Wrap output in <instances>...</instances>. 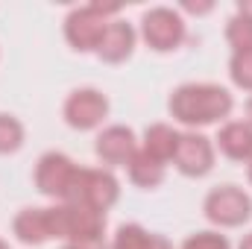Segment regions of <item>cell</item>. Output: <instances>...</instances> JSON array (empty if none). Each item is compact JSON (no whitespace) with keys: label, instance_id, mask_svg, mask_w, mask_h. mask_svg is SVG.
<instances>
[{"label":"cell","instance_id":"6da1fadb","mask_svg":"<svg viewBox=\"0 0 252 249\" xmlns=\"http://www.w3.org/2000/svg\"><path fill=\"white\" fill-rule=\"evenodd\" d=\"M170 112L188 126L214 124L232 112V94L220 85H182L170 97Z\"/></svg>","mask_w":252,"mask_h":249},{"label":"cell","instance_id":"7a4b0ae2","mask_svg":"<svg viewBox=\"0 0 252 249\" xmlns=\"http://www.w3.org/2000/svg\"><path fill=\"white\" fill-rule=\"evenodd\" d=\"M47 214H50V235L53 238L70 241L73 247L100 249L103 226H106L103 211H94V208L79 205V202H64L56 208H47Z\"/></svg>","mask_w":252,"mask_h":249},{"label":"cell","instance_id":"3957f363","mask_svg":"<svg viewBox=\"0 0 252 249\" xmlns=\"http://www.w3.org/2000/svg\"><path fill=\"white\" fill-rule=\"evenodd\" d=\"M121 6L118 3H91L82 9H73L64 21V35L76 50H97L106 27H109V15H115Z\"/></svg>","mask_w":252,"mask_h":249},{"label":"cell","instance_id":"277c9868","mask_svg":"<svg viewBox=\"0 0 252 249\" xmlns=\"http://www.w3.org/2000/svg\"><path fill=\"white\" fill-rule=\"evenodd\" d=\"M76 176H79V167L67 156H62V153L41 156V161L35 167V185H38V190L47 193V196H59L64 202H67L70 190L76 185Z\"/></svg>","mask_w":252,"mask_h":249},{"label":"cell","instance_id":"5b68a950","mask_svg":"<svg viewBox=\"0 0 252 249\" xmlns=\"http://www.w3.org/2000/svg\"><path fill=\"white\" fill-rule=\"evenodd\" d=\"M115 199H118V182L112 173L79 167L76 185L70 190L67 202H79V205H88L94 211H106L109 205H115Z\"/></svg>","mask_w":252,"mask_h":249},{"label":"cell","instance_id":"8992f818","mask_svg":"<svg viewBox=\"0 0 252 249\" xmlns=\"http://www.w3.org/2000/svg\"><path fill=\"white\" fill-rule=\"evenodd\" d=\"M252 214V199L241 190V187L223 185L214 187L208 196H205V217L211 223H220V226H241L244 220H250Z\"/></svg>","mask_w":252,"mask_h":249},{"label":"cell","instance_id":"52a82bcc","mask_svg":"<svg viewBox=\"0 0 252 249\" xmlns=\"http://www.w3.org/2000/svg\"><path fill=\"white\" fill-rule=\"evenodd\" d=\"M141 32H144V41L153 47V50H173L179 47L182 35H185V24L182 18L167 9V6H158V9H150L141 21Z\"/></svg>","mask_w":252,"mask_h":249},{"label":"cell","instance_id":"ba28073f","mask_svg":"<svg viewBox=\"0 0 252 249\" xmlns=\"http://www.w3.org/2000/svg\"><path fill=\"white\" fill-rule=\"evenodd\" d=\"M109 112V103L100 91L94 88H82V91H73L64 103V118L73 129H94L106 118Z\"/></svg>","mask_w":252,"mask_h":249},{"label":"cell","instance_id":"9c48e42d","mask_svg":"<svg viewBox=\"0 0 252 249\" xmlns=\"http://www.w3.org/2000/svg\"><path fill=\"white\" fill-rule=\"evenodd\" d=\"M176 167L185 173V176H205L214 164V150H211V141L188 132V135H179V147H176V156H173Z\"/></svg>","mask_w":252,"mask_h":249},{"label":"cell","instance_id":"30bf717a","mask_svg":"<svg viewBox=\"0 0 252 249\" xmlns=\"http://www.w3.org/2000/svg\"><path fill=\"white\" fill-rule=\"evenodd\" d=\"M97 156L109 164H129L135 156V135L126 126H109L97 138Z\"/></svg>","mask_w":252,"mask_h":249},{"label":"cell","instance_id":"8fae6325","mask_svg":"<svg viewBox=\"0 0 252 249\" xmlns=\"http://www.w3.org/2000/svg\"><path fill=\"white\" fill-rule=\"evenodd\" d=\"M132 44H135V32L132 27L124 21H109L100 44H97V53L106 59V62H124L126 56L132 53Z\"/></svg>","mask_w":252,"mask_h":249},{"label":"cell","instance_id":"7c38bea8","mask_svg":"<svg viewBox=\"0 0 252 249\" xmlns=\"http://www.w3.org/2000/svg\"><path fill=\"white\" fill-rule=\"evenodd\" d=\"M220 141V150L235 158V161H247L252 158V126L247 121H235V124H226L217 135Z\"/></svg>","mask_w":252,"mask_h":249},{"label":"cell","instance_id":"4fadbf2b","mask_svg":"<svg viewBox=\"0 0 252 249\" xmlns=\"http://www.w3.org/2000/svg\"><path fill=\"white\" fill-rule=\"evenodd\" d=\"M15 235L24 244H44L50 235V214L47 208H27L15 217Z\"/></svg>","mask_w":252,"mask_h":249},{"label":"cell","instance_id":"5bb4252c","mask_svg":"<svg viewBox=\"0 0 252 249\" xmlns=\"http://www.w3.org/2000/svg\"><path fill=\"white\" fill-rule=\"evenodd\" d=\"M176 147H179V132L167 124H153L144 135V153H150L161 164L176 156Z\"/></svg>","mask_w":252,"mask_h":249},{"label":"cell","instance_id":"9a60e30c","mask_svg":"<svg viewBox=\"0 0 252 249\" xmlns=\"http://www.w3.org/2000/svg\"><path fill=\"white\" fill-rule=\"evenodd\" d=\"M129 179L141 187H156L164 179V164L156 161L150 153L135 150V156L129 158Z\"/></svg>","mask_w":252,"mask_h":249},{"label":"cell","instance_id":"2e32d148","mask_svg":"<svg viewBox=\"0 0 252 249\" xmlns=\"http://www.w3.org/2000/svg\"><path fill=\"white\" fill-rule=\"evenodd\" d=\"M112 249H173L161 235H150L141 226H121Z\"/></svg>","mask_w":252,"mask_h":249},{"label":"cell","instance_id":"e0dca14e","mask_svg":"<svg viewBox=\"0 0 252 249\" xmlns=\"http://www.w3.org/2000/svg\"><path fill=\"white\" fill-rule=\"evenodd\" d=\"M226 38H229V44L235 47V53L252 50V15L238 12V15L229 21V27H226Z\"/></svg>","mask_w":252,"mask_h":249},{"label":"cell","instance_id":"ac0fdd59","mask_svg":"<svg viewBox=\"0 0 252 249\" xmlns=\"http://www.w3.org/2000/svg\"><path fill=\"white\" fill-rule=\"evenodd\" d=\"M24 141V126L9 115H0V153H15Z\"/></svg>","mask_w":252,"mask_h":249},{"label":"cell","instance_id":"d6986e66","mask_svg":"<svg viewBox=\"0 0 252 249\" xmlns=\"http://www.w3.org/2000/svg\"><path fill=\"white\" fill-rule=\"evenodd\" d=\"M229 70H232L235 85H241V88L252 91V50H241V53H235V56H232V64H229Z\"/></svg>","mask_w":252,"mask_h":249},{"label":"cell","instance_id":"ffe728a7","mask_svg":"<svg viewBox=\"0 0 252 249\" xmlns=\"http://www.w3.org/2000/svg\"><path fill=\"white\" fill-rule=\"evenodd\" d=\"M182 249H229V241L217 232H199V235L188 238Z\"/></svg>","mask_w":252,"mask_h":249},{"label":"cell","instance_id":"44dd1931","mask_svg":"<svg viewBox=\"0 0 252 249\" xmlns=\"http://www.w3.org/2000/svg\"><path fill=\"white\" fill-rule=\"evenodd\" d=\"M185 9H188V12H208L211 3H202V6H196V3H185Z\"/></svg>","mask_w":252,"mask_h":249},{"label":"cell","instance_id":"7402d4cb","mask_svg":"<svg viewBox=\"0 0 252 249\" xmlns=\"http://www.w3.org/2000/svg\"><path fill=\"white\" fill-rule=\"evenodd\" d=\"M238 249H252V235H247V238L241 241V247H238Z\"/></svg>","mask_w":252,"mask_h":249},{"label":"cell","instance_id":"603a6c76","mask_svg":"<svg viewBox=\"0 0 252 249\" xmlns=\"http://www.w3.org/2000/svg\"><path fill=\"white\" fill-rule=\"evenodd\" d=\"M238 12H247V15H252V3H241V6H238Z\"/></svg>","mask_w":252,"mask_h":249},{"label":"cell","instance_id":"cb8c5ba5","mask_svg":"<svg viewBox=\"0 0 252 249\" xmlns=\"http://www.w3.org/2000/svg\"><path fill=\"white\" fill-rule=\"evenodd\" d=\"M247 124L252 126V97H250V103H247Z\"/></svg>","mask_w":252,"mask_h":249},{"label":"cell","instance_id":"d4e9b609","mask_svg":"<svg viewBox=\"0 0 252 249\" xmlns=\"http://www.w3.org/2000/svg\"><path fill=\"white\" fill-rule=\"evenodd\" d=\"M64 249H91V247H73V244H70V247H64Z\"/></svg>","mask_w":252,"mask_h":249},{"label":"cell","instance_id":"484cf974","mask_svg":"<svg viewBox=\"0 0 252 249\" xmlns=\"http://www.w3.org/2000/svg\"><path fill=\"white\" fill-rule=\"evenodd\" d=\"M250 182H252V158H250Z\"/></svg>","mask_w":252,"mask_h":249},{"label":"cell","instance_id":"4316f807","mask_svg":"<svg viewBox=\"0 0 252 249\" xmlns=\"http://www.w3.org/2000/svg\"><path fill=\"white\" fill-rule=\"evenodd\" d=\"M0 249H6V244H3V241H0Z\"/></svg>","mask_w":252,"mask_h":249}]
</instances>
